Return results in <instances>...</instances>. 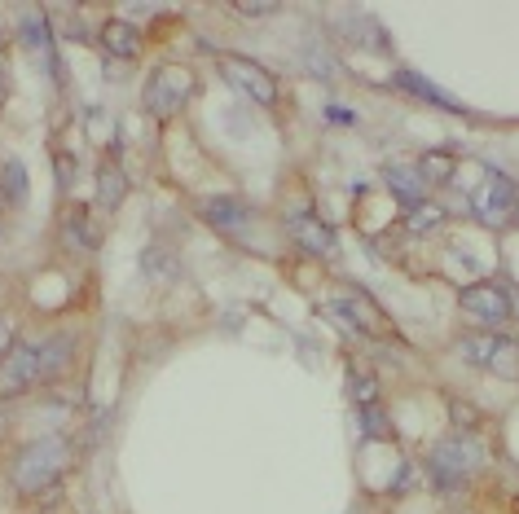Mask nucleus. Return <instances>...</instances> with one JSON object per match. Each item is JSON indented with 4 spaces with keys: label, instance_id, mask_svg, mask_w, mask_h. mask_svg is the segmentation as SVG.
I'll use <instances>...</instances> for the list:
<instances>
[{
    "label": "nucleus",
    "instance_id": "1",
    "mask_svg": "<svg viewBox=\"0 0 519 514\" xmlns=\"http://www.w3.org/2000/svg\"><path fill=\"white\" fill-rule=\"evenodd\" d=\"M66 462H71V444L62 435H40L14 457V484L22 493H44L49 484H58Z\"/></svg>",
    "mask_w": 519,
    "mask_h": 514
},
{
    "label": "nucleus",
    "instance_id": "2",
    "mask_svg": "<svg viewBox=\"0 0 519 514\" xmlns=\"http://www.w3.org/2000/svg\"><path fill=\"white\" fill-rule=\"evenodd\" d=\"M194 93V71L185 66H159V71L146 80V93H141V106L150 115H176Z\"/></svg>",
    "mask_w": 519,
    "mask_h": 514
},
{
    "label": "nucleus",
    "instance_id": "3",
    "mask_svg": "<svg viewBox=\"0 0 519 514\" xmlns=\"http://www.w3.org/2000/svg\"><path fill=\"white\" fill-rule=\"evenodd\" d=\"M480 444L476 440H467V435H449V440H440L436 444V453H432V479L440 488H454L462 484L471 471L480 466Z\"/></svg>",
    "mask_w": 519,
    "mask_h": 514
},
{
    "label": "nucleus",
    "instance_id": "4",
    "mask_svg": "<svg viewBox=\"0 0 519 514\" xmlns=\"http://www.w3.org/2000/svg\"><path fill=\"white\" fill-rule=\"evenodd\" d=\"M220 71H225V80L238 88V93H247L256 106H273L278 102V80H273L269 66L242 58V53H225L220 58Z\"/></svg>",
    "mask_w": 519,
    "mask_h": 514
},
{
    "label": "nucleus",
    "instance_id": "5",
    "mask_svg": "<svg viewBox=\"0 0 519 514\" xmlns=\"http://www.w3.org/2000/svg\"><path fill=\"white\" fill-rule=\"evenodd\" d=\"M515 203H519L515 185L506 181V176H498V172H484L476 181V189H471V211L493 229L506 225V220L515 216Z\"/></svg>",
    "mask_w": 519,
    "mask_h": 514
},
{
    "label": "nucleus",
    "instance_id": "6",
    "mask_svg": "<svg viewBox=\"0 0 519 514\" xmlns=\"http://www.w3.org/2000/svg\"><path fill=\"white\" fill-rule=\"evenodd\" d=\"M40 348H31V343H14L5 356H0V400L9 396H22V391H31L40 383Z\"/></svg>",
    "mask_w": 519,
    "mask_h": 514
},
{
    "label": "nucleus",
    "instance_id": "7",
    "mask_svg": "<svg viewBox=\"0 0 519 514\" xmlns=\"http://www.w3.org/2000/svg\"><path fill=\"white\" fill-rule=\"evenodd\" d=\"M458 304L471 321H480V326H502V321L511 317V295H506L502 286H467Z\"/></svg>",
    "mask_w": 519,
    "mask_h": 514
},
{
    "label": "nucleus",
    "instance_id": "8",
    "mask_svg": "<svg viewBox=\"0 0 519 514\" xmlns=\"http://www.w3.org/2000/svg\"><path fill=\"white\" fill-rule=\"evenodd\" d=\"M286 229H291L295 247H304L308 255H335V229L326 220H317L313 211H291Z\"/></svg>",
    "mask_w": 519,
    "mask_h": 514
},
{
    "label": "nucleus",
    "instance_id": "9",
    "mask_svg": "<svg viewBox=\"0 0 519 514\" xmlns=\"http://www.w3.org/2000/svg\"><path fill=\"white\" fill-rule=\"evenodd\" d=\"M203 216H207V225H216L220 233H242L247 229V220H251V211L242 207L238 198H207Z\"/></svg>",
    "mask_w": 519,
    "mask_h": 514
},
{
    "label": "nucleus",
    "instance_id": "10",
    "mask_svg": "<svg viewBox=\"0 0 519 514\" xmlns=\"http://www.w3.org/2000/svg\"><path fill=\"white\" fill-rule=\"evenodd\" d=\"M102 49L110 53V58H119V62H132V58H137V53H141L137 27H132V22L110 18L106 27H102Z\"/></svg>",
    "mask_w": 519,
    "mask_h": 514
},
{
    "label": "nucleus",
    "instance_id": "11",
    "mask_svg": "<svg viewBox=\"0 0 519 514\" xmlns=\"http://www.w3.org/2000/svg\"><path fill=\"white\" fill-rule=\"evenodd\" d=\"M396 84H401L405 93H414V97H423V102H432V106H445V110H462L454 93H445V88H440V84L423 80V75H418V71H405V66H401V71H396Z\"/></svg>",
    "mask_w": 519,
    "mask_h": 514
},
{
    "label": "nucleus",
    "instance_id": "12",
    "mask_svg": "<svg viewBox=\"0 0 519 514\" xmlns=\"http://www.w3.org/2000/svg\"><path fill=\"white\" fill-rule=\"evenodd\" d=\"M62 242H66L71 251H93V247H97V233H93V225H88L84 207H71V211H66V220H62Z\"/></svg>",
    "mask_w": 519,
    "mask_h": 514
},
{
    "label": "nucleus",
    "instance_id": "13",
    "mask_svg": "<svg viewBox=\"0 0 519 514\" xmlns=\"http://www.w3.org/2000/svg\"><path fill=\"white\" fill-rule=\"evenodd\" d=\"M388 185H392V194L401 198V203H410V207H418V203H423V194H427L423 176L410 172V167H401V163L388 167Z\"/></svg>",
    "mask_w": 519,
    "mask_h": 514
},
{
    "label": "nucleus",
    "instance_id": "14",
    "mask_svg": "<svg viewBox=\"0 0 519 514\" xmlns=\"http://www.w3.org/2000/svg\"><path fill=\"white\" fill-rule=\"evenodd\" d=\"M128 185H124V172H119L115 163H102L97 167V203H102L106 211H115L119 203H124Z\"/></svg>",
    "mask_w": 519,
    "mask_h": 514
},
{
    "label": "nucleus",
    "instance_id": "15",
    "mask_svg": "<svg viewBox=\"0 0 519 514\" xmlns=\"http://www.w3.org/2000/svg\"><path fill=\"white\" fill-rule=\"evenodd\" d=\"M458 352H462V361L484 365V370H489L493 352H498V334H462V339H458Z\"/></svg>",
    "mask_w": 519,
    "mask_h": 514
},
{
    "label": "nucleus",
    "instance_id": "16",
    "mask_svg": "<svg viewBox=\"0 0 519 514\" xmlns=\"http://www.w3.org/2000/svg\"><path fill=\"white\" fill-rule=\"evenodd\" d=\"M0 189H5L9 207L27 203V167H22L18 159H5V167H0Z\"/></svg>",
    "mask_w": 519,
    "mask_h": 514
},
{
    "label": "nucleus",
    "instance_id": "17",
    "mask_svg": "<svg viewBox=\"0 0 519 514\" xmlns=\"http://www.w3.org/2000/svg\"><path fill=\"white\" fill-rule=\"evenodd\" d=\"M418 176H423L427 185H432V181L445 185V181H454V176H458V159H454V154H445V150H440V154H427L423 167H418Z\"/></svg>",
    "mask_w": 519,
    "mask_h": 514
},
{
    "label": "nucleus",
    "instance_id": "18",
    "mask_svg": "<svg viewBox=\"0 0 519 514\" xmlns=\"http://www.w3.org/2000/svg\"><path fill=\"white\" fill-rule=\"evenodd\" d=\"M489 370L502 378H519V339H502L498 334V352H493Z\"/></svg>",
    "mask_w": 519,
    "mask_h": 514
},
{
    "label": "nucleus",
    "instance_id": "19",
    "mask_svg": "<svg viewBox=\"0 0 519 514\" xmlns=\"http://www.w3.org/2000/svg\"><path fill=\"white\" fill-rule=\"evenodd\" d=\"M71 334H58V339H49L40 348V374H58L62 365H66V356H71Z\"/></svg>",
    "mask_w": 519,
    "mask_h": 514
},
{
    "label": "nucleus",
    "instance_id": "20",
    "mask_svg": "<svg viewBox=\"0 0 519 514\" xmlns=\"http://www.w3.org/2000/svg\"><path fill=\"white\" fill-rule=\"evenodd\" d=\"M440 220H445V211L432 207V203H418L405 211V229H414V233H427V229H436Z\"/></svg>",
    "mask_w": 519,
    "mask_h": 514
},
{
    "label": "nucleus",
    "instance_id": "21",
    "mask_svg": "<svg viewBox=\"0 0 519 514\" xmlns=\"http://www.w3.org/2000/svg\"><path fill=\"white\" fill-rule=\"evenodd\" d=\"M141 264H146V273L154 277V282H172V277H176V260L163 247L146 251V260H141Z\"/></svg>",
    "mask_w": 519,
    "mask_h": 514
},
{
    "label": "nucleus",
    "instance_id": "22",
    "mask_svg": "<svg viewBox=\"0 0 519 514\" xmlns=\"http://www.w3.org/2000/svg\"><path fill=\"white\" fill-rule=\"evenodd\" d=\"M361 427H366V435H374V440H388V422H383L379 405H366V413H361Z\"/></svg>",
    "mask_w": 519,
    "mask_h": 514
},
{
    "label": "nucleus",
    "instance_id": "23",
    "mask_svg": "<svg viewBox=\"0 0 519 514\" xmlns=\"http://www.w3.org/2000/svg\"><path fill=\"white\" fill-rule=\"evenodd\" d=\"M348 383H352V396H357L361 405H374V396H379V391H374V378H370V374L361 378L357 370H352V374H348Z\"/></svg>",
    "mask_w": 519,
    "mask_h": 514
},
{
    "label": "nucleus",
    "instance_id": "24",
    "mask_svg": "<svg viewBox=\"0 0 519 514\" xmlns=\"http://www.w3.org/2000/svg\"><path fill=\"white\" fill-rule=\"evenodd\" d=\"M238 14H247V18H264V14H278V5L273 0H260V5H251V0H238Z\"/></svg>",
    "mask_w": 519,
    "mask_h": 514
},
{
    "label": "nucleus",
    "instance_id": "25",
    "mask_svg": "<svg viewBox=\"0 0 519 514\" xmlns=\"http://www.w3.org/2000/svg\"><path fill=\"white\" fill-rule=\"evenodd\" d=\"M454 418H458V427H476L480 413H476V409H467L462 400H454Z\"/></svg>",
    "mask_w": 519,
    "mask_h": 514
},
{
    "label": "nucleus",
    "instance_id": "26",
    "mask_svg": "<svg viewBox=\"0 0 519 514\" xmlns=\"http://www.w3.org/2000/svg\"><path fill=\"white\" fill-rule=\"evenodd\" d=\"M9 352V330H5V321H0V356Z\"/></svg>",
    "mask_w": 519,
    "mask_h": 514
},
{
    "label": "nucleus",
    "instance_id": "27",
    "mask_svg": "<svg viewBox=\"0 0 519 514\" xmlns=\"http://www.w3.org/2000/svg\"><path fill=\"white\" fill-rule=\"evenodd\" d=\"M511 312H519V295H511Z\"/></svg>",
    "mask_w": 519,
    "mask_h": 514
},
{
    "label": "nucleus",
    "instance_id": "28",
    "mask_svg": "<svg viewBox=\"0 0 519 514\" xmlns=\"http://www.w3.org/2000/svg\"><path fill=\"white\" fill-rule=\"evenodd\" d=\"M5 203H9V198H5V189H0V207H5Z\"/></svg>",
    "mask_w": 519,
    "mask_h": 514
}]
</instances>
